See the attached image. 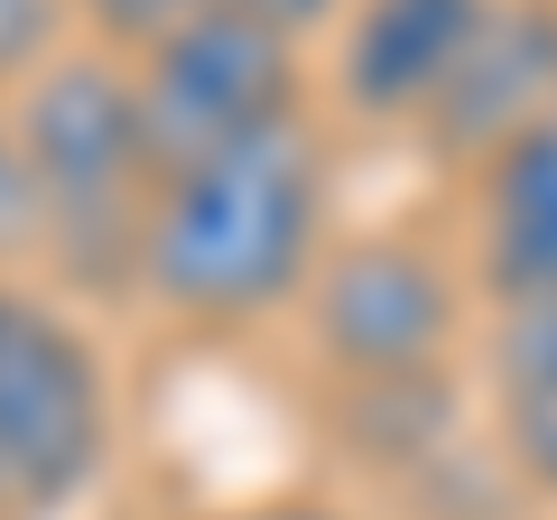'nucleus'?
I'll return each instance as SVG.
<instances>
[{
  "label": "nucleus",
  "instance_id": "obj_6",
  "mask_svg": "<svg viewBox=\"0 0 557 520\" xmlns=\"http://www.w3.org/2000/svg\"><path fill=\"white\" fill-rule=\"evenodd\" d=\"M493 0H354L344 28L317 47V102L354 131H399L418 140L437 94L456 84Z\"/></svg>",
  "mask_w": 557,
  "mask_h": 520
},
{
  "label": "nucleus",
  "instance_id": "obj_11",
  "mask_svg": "<svg viewBox=\"0 0 557 520\" xmlns=\"http://www.w3.org/2000/svg\"><path fill=\"white\" fill-rule=\"evenodd\" d=\"M205 0H65V20H75V47H102V57H149L177 20H196Z\"/></svg>",
  "mask_w": 557,
  "mask_h": 520
},
{
  "label": "nucleus",
  "instance_id": "obj_1",
  "mask_svg": "<svg viewBox=\"0 0 557 520\" xmlns=\"http://www.w3.org/2000/svg\"><path fill=\"white\" fill-rule=\"evenodd\" d=\"M335 131L298 121L270 140L214 149L159 177L131 260V307L186 344H242L260 325L298 317L317 260L335 251Z\"/></svg>",
  "mask_w": 557,
  "mask_h": 520
},
{
  "label": "nucleus",
  "instance_id": "obj_12",
  "mask_svg": "<svg viewBox=\"0 0 557 520\" xmlns=\"http://www.w3.org/2000/svg\"><path fill=\"white\" fill-rule=\"evenodd\" d=\"M196 520H362V511L335 493H233V502H205Z\"/></svg>",
  "mask_w": 557,
  "mask_h": 520
},
{
  "label": "nucleus",
  "instance_id": "obj_9",
  "mask_svg": "<svg viewBox=\"0 0 557 520\" xmlns=\"http://www.w3.org/2000/svg\"><path fill=\"white\" fill-rule=\"evenodd\" d=\"M465 381H474L493 465L530 502L557 511V298H502V307H483Z\"/></svg>",
  "mask_w": 557,
  "mask_h": 520
},
{
  "label": "nucleus",
  "instance_id": "obj_13",
  "mask_svg": "<svg viewBox=\"0 0 557 520\" xmlns=\"http://www.w3.org/2000/svg\"><path fill=\"white\" fill-rule=\"evenodd\" d=\"M242 10H260V20L270 28H288V38H307V47H325L344 28V10H354V0H242Z\"/></svg>",
  "mask_w": 557,
  "mask_h": 520
},
{
  "label": "nucleus",
  "instance_id": "obj_8",
  "mask_svg": "<svg viewBox=\"0 0 557 520\" xmlns=\"http://www.w3.org/2000/svg\"><path fill=\"white\" fill-rule=\"evenodd\" d=\"M539 112H557V0H493L456 84L437 94V112L418 131V149H437L465 177L493 140H511Z\"/></svg>",
  "mask_w": 557,
  "mask_h": 520
},
{
  "label": "nucleus",
  "instance_id": "obj_2",
  "mask_svg": "<svg viewBox=\"0 0 557 520\" xmlns=\"http://www.w3.org/2000/svg\"><path fill=\"white\" fill-rule=\"evenodd\" d=\"M10 159L38 205V280L75 307H131L139 223L159 196V149L139 131L131 65L102 47H65L10 112Z\"/></svg>",
  "mask_w": 557,
  "mask_h": 520
},
{
  "label": "nucleus",
  "instance_id": "obj_5",
  "mask_svg": "<svg viewBox=\"0 0 557 520\" xmlns=\"http://www.w3.org/2000/svg\"><path fill=\"white\" fill-rule=\"evenodd\" d=\"M131 94H139V131L159 149V177L214 149L270 140L317 121V47L270 28L242 0H205L196 20H177L149 57H131Z\"/></svg>",
  "mask_w": 557,
  "mask_h": 520
},
{
  "label": "nucleus",
  "instance_id": "obj_10",
  "mask_svg": "<svg viewBox=\"0 0 557 520\" xmlns=\"http://www.w3.org/2000/svg\"><path fill=\"white\" fill-rule=\"evenodd\" d=\"M65 47H75L65 0H0V112H10V102H20Z\"/></svg>",
  "mask_w": 557,
  "mask_h": 520
},
{
  "label": "nucleus",
  "instance_id": "obj_7",
  "mask_svg": "<svg viewBox=\"0 0 557 520\" xmlns=\"http://www.w3.org/2000/svg\"><path fill=\"white\" fill-rule=\"evenodd\" d=\"M456 242L483 307L557 298V112L520 121L456 177Z\"/></svg>",
  "mask_w": 557,
  "mask_h": 520
},
{
  "label": "nucleus",
  "instance_id": "obj_4",
  "mask_svg": "<svg viewBox=\"0 0 557 520\" xmlns=\"http://www.w3.org/2000/svg\"><path fill=\"white\" fill-rule=\"evenodd\" d=\"M121 446V391L65 288L0 270V520H65Z\"/></svg>",
  "mask_w": 557,
  "mask_h": 520
},
{
  "label": "nucleus",
  "instance_id": "obj_3",
  "mask_svg": "<svg viewBox=\"0 0 557 520\" xmlns=\"http://www.w3.org/2000/svg\"><path fill=\"white\" fill-rule=\"evenodd\" d=\"M483 288L465 270L456 233L428 223H354L317 260L298 298V344L325 391L354 409H437L456 372L474 362Z\"/></svg>",
  "mask_w": 557,
  "mask_h": 520
}]
</instances>
